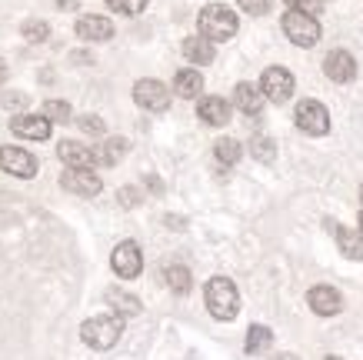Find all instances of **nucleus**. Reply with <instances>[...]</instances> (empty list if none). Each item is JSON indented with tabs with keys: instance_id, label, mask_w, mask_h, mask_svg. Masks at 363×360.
<instances>
[{
	"instance_id": "nucleus-23",
	"label": "nucleus",
	"mask_w": 363,
	"mask_h": 360,
	"mask_svg": "<svg viewBox=\"0 0 363 360\" xmlns=\"http://www.w3.org/2000/svg\"><path fill=\"white\" fill-rule=\"evenodd\" d=\"M164 277H167V284H170V290H174V294H187V290H190V271H187V267L174 263V267H167V271H164Z\"/></svg>"
},
{
	"instance_id": "nucleus-19",
	"label": "nucleus",
	"mask_w": 363,
	"mask_h": 360,
	"mask_svg": "<svg viewBox=\"0 0 363 360\" xmlns=\"http://www.w3.org/2000/svg\"><path fill=\"white\" fill-rule=\"evenodd\" d=\"M184 57H187L190 64H210V60H213V57H217V50H213V44H210L207 37H187V40H184Z\"/></svg>"
},
{
	"instance_id": "nucleus-30",
	"label": "nucleus",
	"mask_w": 363,
	"mask_h": 360,
	"mask_svg": "<svg viewBox=\"0 0 363 360\" xmlns=\"http://www.w3.org/2000/svg\"><path fill=\"white\" fill-rule=\"evenodd\" d=\"M111 304L121 307L123 314H140V304H137L130 294H111Z\"/></svg>"
},
{
	"instance_id": "nucleus-22",
	"label": "nucleus",
	"mask_w": 363,
	"mask_h": 360,
	"mask_svg": "<svg viewBox=\"0 0 363 360\" xmlns=\"http://www.w3.org/2000/svg\"><path fill=\"white\" fill-rule=\"evenodd\" d=\"M270 344H274V334H270V327H250L247 330V350L250 354H264V350H270Z\"/></svg>"
},
{
	"instance_id": "nucleus-36",
	"label": "nucleus",
	"mask_w": 363,
	"mask_h": 360,
	"mask_svg": "<svg viewBox=\"0 0 363 360\" xmlns=\"http://www.w3.org/2000/svg\"><path fill=\"white\" fill-rule=\"evenodd\" d=\"M360 234H363V214H360Z\"/></svg>"
},
{
	"instance_id": "nucleus-38",
	"label": "nucleus",
	"mask_w": 363,
	"mask_h": 360,
	"mask_svg": "<svg viewBox=\"0 0 363 360\" xmlns=\"http://www.w3.org/2000/svg\"><path fill=\"white\" fill-rule=\"evenodd\" d=\"M360 200H363V190H360Z\"/></svg>"
},
{
	"instance_id": "nucleus-2",
	"label": "nucleus",
	"mask_w": 363,
	"mask_h": 360,
	"mask_svg": "<svg viewBox=\"0 0 363 360\" xmlns=\"http://www.w3.org/2000/svg\"><path fill=\"white\" fill-rule=\"evenodd\" d=\"M123 334V320L117 314H100V317H90L87 324L80 327V337L84 344L94 350H111Z\"/></svg>"
},
{
	"instance_id": "nucleus-32",
	"label": "nucleus",
	"mask_w": 363,
	"mask_h": 360,
	"mask_svg": "<svg viewBox=\"0 0 363 360\" xmlns=\"http://www.w3.org/2000/svg\"><path fill=\"white\" fill-rule=\"evenodd\" d=\"M77 124H80V131H84V133H97V137L104 133V120L94 117V114H87V117H80Z\"/></svg>"
},
{
	"instance_id": "nucleus-20",
	"label": "nucleus",
	"mask_w": 363,
	"mask_h": 360,
	"mask_svg": "<svg viewBox=\"0 0 363 360\" xmlns=\"http://www.w3.org/2000/svg\"><path fill=\"white\" fill-rule=\"evenodd\" d=\"M123 153H127V141H123V137H111V141H104L97 151H94V164L113 167V164H121Z\"/></svg>"
},
{
	"instance_id": "nucleus-1",
	"label": "nucleus",
	"mask_w": 363,
	"mask_h": 360,
	"mask_svg": "<svg viewBox=\"0 0 363 360\" xmlns=\"http://www.w3.org/2000/svg\"><path fill=\"white\" fill-rule=\"evenodd\" d=\"M197 27H200V37H207L210 44H220V40H230L240 21H237V13L230 7H223V4H210L203 7L197 17Z\"/></svg>"
},
{
	"instance_id": "nucleus-6",
	"label": "nucleus",
	"mask_w": 363,
	"mask_h": 360,
	"mask_svg": "<svg viewBox=\"0 0 363 360\" xmlns=\"http://www.w3.org/2000/svg\"><path fill=\"white\" fill-rule=\"evenodd\" d=\"M294 74L286 70V67H267L264 77H260V90H264L267 100H274V104H284V100L294 97Z\"/></svg>"
},
{
	"instance_id": "nucleus-24",
	"label": "nucleus",
	"mask_w": 363,
	"mask_h": 360,
	"mask_svg": "<svg viewBox=\"0 0 363 360\" xmlns=\"http://www.w3.org/2000/svg\"><path fill=\"white\" fill-rule=\"evenodd\" d=\"M213 153H217V160H220V164H237V160H240V143L233 141V137H220V141H217V147H213Z\"/></svg>"
},
{
	"instance_id": "nucleus-28",
	"label": "nucleus",
	"mask_w": 363,
	"mask_h": 360,
	"mask_svg": "<svg viewBox=\"0 0 363 360\" xmlns=\"http://www.w3.org/2000/svg\"><path fill=\"white\" fill-rule=\"evenodd\" d=\"M286 7L297 13H307V17H317L320 7H323V0H286Z\"/></svg>"
},
{
	"instance_id": "nucleus-9",
	"label": "nucleus",
	"mask_w": 363,
	"mask_h": 360,
	"mask_svg": "<svg viewBox=\"0 0 363 360\" xmlns=\"http://www.w3.org/2000/svg\"><path fill=\"white\" fill-rule=\"evenodd\" d=\"M0 170L30 180V177L37 174V157L27 153L23 147H0Z\"/></svg>"
},
{
	"instance_id": "nucleus-4",
	"label": "nucleus",
	"mask_w": 363,
	"mask_h": 360,
	"mask_svg": "<svg viewBox=\"0 0 363 360\" xmlns=\"http://www.w3.org/2000/svg\"><path fill=\"white\" fill-rule=\"evenodd\" d=\"M284 33H286V40H294L297 47H313L320 40V23H317V17L286 11L284 13Z\"/></svg>"
},
{
	"instance_id": "nucleus-33",
	"label": "nucleus",
	"mask_w": 363,
	"mask_h": 360,
	"mask_svg": "<svg viewBox=\"0 0 363 360\" xmlns=\"http://www.w3.org/2000/svg\"><path fill=\"white\" fill-rule=\"evenodd\" d=\"M23 100H27L23 94H7V97H4V104H7V107H21Z\"/></svg>"
},
{
	"instance_id": "nucleus-5",
	"label": "nucleus",
	"mask_w": 363,
	"mask_h": 360,
	"mask_svg": "<svg viewBox=\"0 0 363 360\" xmlns=\"http://www.w3.org/2000/svg\"><path fill=\"white\" fill-rule=\"evenodd\" d=\"M294 117H297V127L303 133L323 137V133L330 131V114H327V107H323L320 100H300L297 110H294Z\"/></svg>"
},
{
	"instance_id": "nucleus-14",
	"label": "nucleus",
	"mask_w": 363,
	"mask_h": 360,
	"mask_svg": "<svg viewBox=\"0 0 363 360\" xmlns=\"http://www.w3.org/2000/svg\"><path fill=\"white\" fill-rule=\"evenodd\" d=\"M77 37L80 40H111L113 37V23L107 17H100V13H84L77 21Z\"/></svg>"
},
{
	"instance_id": "nucleus-17",
	"label": "nucleus",
	"mask_w": 363,
	"mask_h": 360,
	"mask_svg": "<svg viewBox=\"0 0 363 360\" xmlns=\"http://www.w3.org/2000/svg\"><path fill=\"white\" fill-rule=\"evenodd\" d=\"M233 104L243 110V114H260L264 110V104H267V97H264V90L257 87V84H237V90H233Z\"/></svg>"
},
{
	"instance_id": "nucleus-16",
	"label": "nucleus",
	"mask_w": 363,
	"mask_h": 360,
	"mask_svg": "<svg viewBox=\"0 0 363 360\" xmlns=\"http://www.w3.org/2000/svg\"><path fill=\"white\" fill-rule=\"evenodd\" d=\"M57 157H60L67 167H90L94 164V151L80 141H60L57 143Z\"/></svg>"
},
{
	"instance_id": "nucleus-29",
	"label": "nucleus",
	"mask_w": 363,
	"mask_h": 360,
	"mask_svg": "<svg viewBox=\"0 0 363 360\" xmlns=\"http://www.w3.org/2000/svg\"><path fill=\"white\" fill-rule=\"evenodd\" d=\"M243 11L253 13V17H264V13H270V7H274V0H237Z\"/></svg>"
},
{
	"instance_id": "nucleus-11",
	"label": "nucleus",
	"mask_w": 363,
	"mask_h": 360,
	"mask_svg": "<svg viewBox=\"0 0 363 360\" xmlns=\"http://www.w3.org/2000/svg\"><path fill=\"white\" fill-rule=\"evenodd\" d=\"M11 131L23 141H47L50 137V120L40 114H17L11 120Z\"/></svg>"
},
{
	"instance_id": "nucleus-21",
	"label": "nucleus",
	"mask_w": 363,
	"mask_h": 360,
	"mask_svg": "<svg viewBox=\"0 0 363 360\" xmlns=\"http://www.w3.org/2000/svg\"><path fill=\"white\" fill-rule=\"evenodd\" d=\"M174 90L180 97H200V90H203V74H197L194 67L180 70V74L174 77Z\"/></svg>"
},
{
	"instance_id": "nucleus-31",
	"label": "nucleus",
	"mask_w": 363,
	"mask_h": 360,
	"mask_svg": "<svg viewBox=\"0 0 363 360\" xmlns=\"http://www.w3.org/2000/svg\"><path fill=\"white\" fill-rule=\"evenodd\" d=\"M253 153L260 157V160H270L274 157V141H267V137H253Z\"/></svg>"
},
{
	"instance_id": "nucleus-15",
	"label": "nucleus",
	"mask_w": 363,
	"mask_h": 360,
	"mask_svg": "<svg viewBox=\"0 0 363 360\" xmlns=\"http://www.w3.org/2000/svg\"><path fill=\"white\" fill-rule=\"evenodd\" d=\"M197 114L203 124H210V127H223L227 120H230V100L223 97H203L197 104Z\"/></svg>"
},
{
	"instance_id": "nucleus-8",
	"label": "nucleus",
	"mask_w": 363,
	"mask_h": 360,
	"mask_svg": "<svg viewBox=\"0 0 363 360\" xmlns=\"http://www.w3.org/2000/svg\"><path fill=\"white\" fill-rule=\"evenodd\" d=\"M133 100H137L143 110L160 114V110L170 107V90H167L160 80H137V84H133Z\"/></svg>"
},
{
	"instance_id": "nucleus-27",
	"label": "nucleus",
	"mask_w": 363,
	"mask_h": 360,
	"mask_svg": "<svg viewBox=\"0 0 363 360\" xmlns=\"http://www.w3.org/2000/svg\"><path fill=\"white\" fill-rule=\"evenodd\" d=\"M107 7L117 13H127V17H133V13H140L143 7H147V0H107Z\"/></svg>"
},
{
	"instance_id": "nucleus-18",
	"label": "nucleus",
	"mask_w": 363,
	"mask_h": 360,
	"mask_svg": "<svg viewBox=\"0 0 363 360\" xmlns=\"http://www.w3.org/2000/svg\"><path fill=\"white\" fill-rule=\"evenodd\" d=\"M337 247L347 261H363V234L353 227H337Z\"/></svg>"
},
{
	"instance_id": "nucleus-12",
	"label": "nucleus",
	"mask_w": 363,
	"mask_h": 360,
	"mask_svg": "<svg viewBox=\"0 0 363 360\" xmlns=\"http://www.w3.org/2000/svg\"><path fill=\"white\" fill-rule=\"evenodd\" d=\"M307 300H310V307H313V314H320V317H333V314H340L343 310L340 290H337V287H327V284L313 287V290L307 294Z\"/></svg>"
},
{
	"instance_id": "nucleus-34",
	"label": "nucleus",
	"mask_w": 363,
	"mask_h": 360,
	"mask_svg": "<svg viewBox=\"0 0 363 360\" xmlns=\"http://www.w3.org/2000/svg\"><path fill=\"white\" fill-rule=\"evenodd\" d=\"M4 80H7V64L0 60V84H4Z\"/></svg>"
},
{
	"instance_id": "nucleus-7",
	"label": "nucleus",
	"mask_w": 363,
	"mask_h": 360,
	"mask_svg": "<svg viewBox=\"0 0 363 360\" xmlns=\"http://www.w3.org/2000/svg\"><path fill=\"white\" fill-rule=\"evenodd\" d=\"M60 184H64V190H70V194H77V197H97L100 187H104L100 177L90 167H67Z\"/></svg>"
},
{
	"instance_id": "nucleus-10",
	"label": "nucleus",
	"mask_w": 363,
	"mask_h": 360,
	"mask_svg": "<svg viewBox=\"0 0 363 360\" xmlns=\"http://www.w3.org/2000/svg\"><path fill=\"white\" fill-rule=\"evenodd\" d=\"M111 263H113V271H117V277H123V280H133V277L143 271V253H140V247H137L133 240H123L121 247L113 251Z\"/></svg>"
},
{
	"instance_id": "nucleus-37",
	"label": "nucleus",
	"mask_w": 363,
	"mask_h": 360,
	"mask_svg": "<svg viewBox=\"0 0 363 360\" xmlns=\"http://www.w3.org/2000/svg\"><path fill=\"white\" fill-rule=\"evenodd\" d=\"M327 360H340V357H327Z\"/></svg>"
},
{
	"instance_id": "nucleus-26",
	"label": "nucleus",
	"mask_w": 363,
	"mask_h": 360,
	"mask_svg": "<svg viewBox=\"0 0 363 360\" xmlns=\"http://www.w3.org/2000/svg\"><path fill=\"white\" fill-rule=\"evenodd\" d=\"M47 33H50V27H47L44 21H27V23H23V37H27L30 44H40V40H47Z\"/></svg>"
},
{
	"instance_id": "nucleus-35",
	"label": "nucleus",
	"mask_w": 363,
	"mask_h": 360,
	"mask_svg": "<svg viewBox=\"0 0 363 360\" xmlns=\"http://www.w3.org/2000/svg\"><path fill=\"white\" fill-rule=\"evenodd\" d=\"M60 7H77V0H57Z\"/></svg>"
},
{
	"instance_id": "nucleus-25",
	"label": "nucleus",
	"mask_w": 363,
	"mask_h": 360,
	"mask_svg": "<svg viewBox=\"0 0 363 360\" xmlns=\"http://www.w3.org/2000/svg\"><path fill=\"white\" fill-rule=\"evenodd\" d=\"M40 117H47L50 124H54V120L57 124H67V120H70V107H67V100H47Z\"/></svg>"
},
{
	"instance_id": "nucleus-13",
	"label": "nucleus",
	"mask_w": 363,
	"mask_h": 360,
	"mask_svg": "<svg viewBox=\"0 0 363 360\" xmlns=\"http://www.w3.org/2000/svg\"><path fill=\"white\" fill-rule=\"evenodd\" d=\"M323 74L337 80V84H350L353 77H357V60H353L347 50H330L327 60H323Z\"/></svg>"
},
{
	"instance_id": "nucleus-3",
	"label": "nucleus",
	"mask_w": 363,
	"mask_h": 360,
	"mask_svg": "<svg viewBox=\"0 0 363 360\" xmlns=\"http://www.w3.org/2000/svg\"><path fill=\"white\" fill-rule=\"evenodd\" d=\"M203 297H207V310L217 320H233L237 310H240V294H237L233 280H227V277H213L207 290H203Z\"/></svg>"
}]
</instances>
